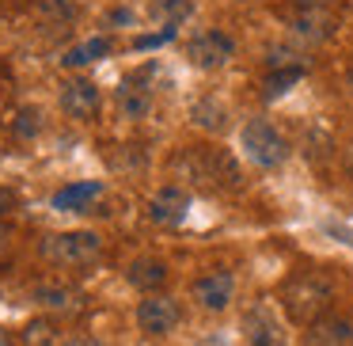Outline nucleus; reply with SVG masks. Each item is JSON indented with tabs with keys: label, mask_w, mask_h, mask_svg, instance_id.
I'll use <instances>...</instances> for the list:
<instances>
[{
	"label": "nucleus",
	"mask_w": 353,
	"mask_h": 346,
	"mask_svg": "<svg viewBox=\"0 0 353 346\" xmlns=\"http://www.w3.org/2000/svg\"><path fill=\"white\" fill-rule=\"evenodd\" d=\"M345 80H350V88H353V69H350V77H345Z\"/></svg>",
	"instance_id": "obj_32"
},
{
	"label": "nucleus",
	"mask_w": 353,
	"mask_h": 346,
	"mask_svg": "<svg viewBox=\"0 0 353 346\" xmlns=\"http://www.w3.org/2000/svg\"><path fill=\"white\" fill-rule=\"evenodd\" d=\"M300 77H304V69H274L266 77V84H262V95L266 99H281L292 84H300Z\"/></svg>",
	"instance_id": "obj_20"
},
{
	"label": "nucleus",
	"mask_w": 353,
	"mask_h": 346,
	"mask_svg": "<svg viewBox=\"0 0 353 346\" xmlns=\"http://www.w3.org/2000/svg\"><path fill=\"white\" fill-rule=\"evenodd\" d=\"M39 130H42V115H39L34 107H23V110L16 115V137L27 141V137H34Z\"/></svg>",
	"instance_id": "obj_24"
},
{
	"label": "nucleus",
	"mask_w": 353,
	"mask_h": 346,
	"mask_svg": "<svg viewBox=\"0 0 353 346\" xmlns=\"http://www.w3.org/2000/svg\"><path fill=\"white\" fill-rule=\"evenodd\" d=\"M61 110L69 118H77V122L95 118V110H99V88H95L88 77L65 80V84H61Z\"/></svg>",
	"instance_id": "obj_11"
},
{
	"label": "nucleus",
	"mask_w": 353,
	"mask_h": 346,
	"mask_svg": "<svg viewBox=\"0 0 353 346\" xmlns=\"http://www.w3.org/2000/svg\"><path fill=\"white\" fill-rule=\"evenodd\" d=\"M190 297L201 312H224L236 297V278H232V270H209L194 282Z\"/></svg>",
	"instance_id": "obj_8"
},
{
	"label": "nucleus",
	"mask_w": 353,
	"mask_h": 346,
	"mask_svg": "<svg viewBox=\"0 0 353 346\" xmlns=\"http://www.w3.org/2000/svg\"><path fill=\"white\" fill-rule=\"evenodd\" d=\"M110 23H133V16L125 8H114V12H110Z\"/></svg>",
	"instance_id": "obj_27"
},
{
	"label": "nucleus",
	"mask_w": 353,
	"mask_h": 346,
	"mask_svg": "<svg viewBox=\"0 0 353 346\" xmlns=\"http://www.w3.org/2000/svg\"><path fill=\"white\" fill-rule=\"evenodd\" d=\"M125 278H130L133 289H141L148 297V293H156L163 282H168V267H163L160 259H133L130 270H125Z\"/></svg>",
	"instance_id": "obj_15"
},
{
	"label": "nucleus",
	"mask_w": 353,
	"mask_h": 346,
	"mask_svg": "<svg viewBox=\"0 0 353 346\" xmlns=\"http://www.w3.org/2000/svg\"><path fill=\"white\" fill-rule=\"evenodd\" d=\"M107 54H110L107 39H88V42H80V46H72L69 54L61 57V65L65 69H84V65L99 61V57H107Z\"/></svg>",
	"instance_id": "obj_17"
},
{
	"label": "nucleus",
	"mask_w": 353,
	"mask_h": 346,
	"mask_svg": "<svg viewBox=\"0 0 353 346\" xmlns=\"http://www.w3.org/2000/svg\"><path fill=\"white\" fill-rule=\"evenodd\" d=\"M103 186L95 183V179H88V183H72V186H61V191L54 194V209H61V213H80V209L88 206L92 198H99Z\"/></svg>",
	"instance_id": "obj_16"
},
{
	"label": "nucleus",
	"mask_w": 353,
	"mask_h": 346,
	"mask_svg": "<svg viewBox=\"0 0 353 346\" xmlns=\"http://www.w3.org/2000/svg\"><path fill=\"white\" fill-rule=\"evenodd\" d=\"M190 115H194V122H198L201 130H209V133H221L224 126H228V110H224L216 99H198Z\"/></svg>",
	"instance_id": "obj_18"
},
{
	"label": "nucleus",
	"mask_w": 353,
	"mask_h": 346,
	"mask_svg": "<svg viewBox=\"0 0 353 346\" xmlns=\"http://www.w3.org/2000/svg\"><path fill=\"white\" fill-rule=\"evenodd\" d=\"M300 346H353V320L350 316L327 312L323 320H315L304 327Z\"/></svg>",
	"instance_id": "obj_10"
},
{
	"label": "nucleus",
	"mask_w": 353,
	"mask_h": 346,
	"mask_svg": "<svg viewBox=\"0 0 353 346\" xmlns=\"http://www.w3.org/2000/svg\"><path fill=\"white\" fill-rule=\"evenodd\" d=\"M289 31L304 42H323V39L334 35V16H330L327 8H292Z\"/></svg>",
	"instance_id": "obj_13"
},
{
	"label": "nucleus",
	"mask_w": 353,
	"mask_h": 346,
	"mask_svg": "<svg viewBox=\"0 0 353 346\" xmlns=\"http://www.w3.org/2000/svg\"><path fill=\"white\" fill-rule=\"evenodd\" d=\"M243 343L247 346H285V323L266 300L251 305L243 312Z\"/></svg>",
	"instance_id": "obj_7"
},
{
	"label": "nucleus",
	"mask_w": 353,
	"mask_h": 346,
	"mask_svg": "<svg viewBox=\"0 0 353 346\" xmlns=\"http://www.w3.org/2000/svg\"><path fill=\"white\" fill-rule=\"evenodd\" d=\"M61 343V331L54 320H31L23 327V346H57Z\"/></svg>",
	"instance_id": "obj_19"
},
{
	"label": "nucleus",
	"mask_w": 353,
	"mask_h": 346,
	"mask_svg": "<svg viewBox=\"0 0 353 346\" xmlns=\"http://www.w3.org/2000/svg\"><path fill=\"white\" fill-rule=\"evenodd\" d=\"M179 320H183V308L168 293H148L137 305V327L145 335H168V331L179 327Z\"/></svg>",
	"instance_id": "obj_5"
},
{
	"label": "nucleus",
	"mask_w": 353,
	"mask_h": 346,
	"mask_svg": "<svg viewBox=\"0 0 353 346\" xmlns=\"http://www.w3.org/2000/svg\"><path fill=\"white\" fill-rule=\"evenodd\" d=\"M179 35V27H163V31H156V35H141V39H133V50H156V46H163V42H171Z\"/></svg>",
	"instance_id": "obj_25"
},
{
	"label": "nucleus",
	"mask_w": 353,
	"mask_h": 346,
	"mask_svg": "<svg viewBox=\"0 0 353 346\" xmlns=\"http://www.w3.org/2000/svg\"><path fill=\"white\" fill-rule=\"evenodd\" d=\"M266 65H270V73L274 69H304V61H300V54L292 46H270L266 50Z\"/></svg>",
	"instance_id": "obj_23"
},
{
	"label": "nucleus",
	"mask_w": 353,
	"mask_h": 346,
	"mask_svg": "<svg viewBox=\"0 0 353 346\" xmlns=\"http://www.w3.org/2000/svg\"><path fill=\"white\" fill-rule=\"evenodd\" d=\"M8 244H12V229H8V224H0V251H4Z\"/></svg>",
	"instance_id": "obj_28"
},
{
	"label": "nucleus",
	"mask_w": 353,
	"mask_h": 346,
	"mask_svg": "<svg viewBox=\"0 0 353 346\" xmlns=\"http://www.w3.org/2000/svg\"><path fill=\"white\" fill-rule=\"evenodd\" d=\"M186 57H190L194 69H221V65H228L236 57V42H232V35L213 27V31L194 35L190 46H186Z\"/></svg>",
	"instance_id": "obj_6"
},
{
	"label": "nucleus",
	"mask_w": 353,
	"mask_h": 346,
	"mask_svg": "<svg viewBox=\"0 0 353 346\" xmlns=\"http://www.w3.org/2000/svg\"><path fill=\"white\" fill-rule=\"evenodd\" d=\"M39 255L50 267H92L103 255V240L95 232H50L42 236Z\"/></svg>",
	"instance_id": "obj_3"
},
{
	"label": "nucleus",
	"mask_w": 353,
	"mask_h": 346,
	"mask_svg": "<svg viewBox=\"0 0 353 346\" xmlns=\"http://www.w3.org/2000/svg\"><path fill=\"white\" fill-rule=\"evenodd\" d=\"M243 156L251 164H259V168H281L289 160V141L270 122L254 118V122L243 126Z\"/></svg>",
	"instance_id": "obj_4"
},
{
	"label": "nucleus",
	"mask_w": 353,
	"mask_h": 346,
	"mask_svg": "<svg viewBox=\"0 0 353 346\" xmlns=\"http://www.w3.org/2000/svg\"><path fill=\"white\" fill-rule=\"evenodd\" d=\"M31 300H34V305H42V308H50V312H65V316H72V312L84 308V293L72 289V285H57V282L34 285Z\"/></svg>",
	"instance_id": "obj_14"
},
{
	"label": "nucleus",
	"mask_w": 353,
	"mask_h": 346,
	"mask_svg": "<svg viewBox=\"0 0 353 346\" xmlns=\"http://www.w3.org/2000/svg\"><path fill=\"white\" fill-rule=\"evenodd\" d=\"M34 8H39L42 19L50 23H69L77 16V0H34Z\"/></svg>",
	"instance_id": "obj_21"
},
{
	"label": "nucleus",
	"mask_w": 353,
	"mask_h": 346,
	"mask_svg": "<svg viewBox=\"0 0 353 346\" xmlns=\"http://www.w3.org/2000/svg\"><path fill=\"white\" fill-rule=\"evenodd\" d=\"M16 206H19L16 191H12V186H0V217H4V213H12Z\"/></svg>",
	"instance_id": "obj_26"
},
{
	"label": "nucleus",
	"mask_w": 353,
	"mask_h": 346,
	"mask_svg": "<svg viewBox=\"0 0 353 346\" xmlns=\"http://www.w3.org/2000/svg\"><path fill=\"white\" fill-rule=\"evenodd\" d=\"M201 346H224V338H221V335H213V338H205Z\"/></svg>",
	"instance_id": "obj_30"
},
{
	"label": "nucleus",
	"mask_w": 353,
	"mask_h": 346,
	"mask_svg": "<svg viewBox=\"0 0 353 346\" xmlns=\"http://www.w3.org/2000/svg\"><path fill=\"white\" fill-rule=\"evenodd\" d=\"M334 305V282L323 270H300L281 285V308L289 312V320L296 323H315L330 312Z\"/></svg>",
	"instance_id": "obj_1"
},
{
	"label": "nucleus",
	"mask_w": 353,
	"mask_h": 346,
	"mask_svg": "<svg viewBox=\"0 0 353 346\" xmlns=\"http://www.w3.org/2000/svg\"><path fill=\"white\" fill-rule=\"evenodd\" d=\"M156 12L168 19V27H179L194 16V0H156Z\"/></svg>",
	"instance_id": "obj_22"
},
{
	"label": "nucleus",
	"mask_w": 353,
	"mask_h": 346,
	"mask_svg": "<svg viewBox=\"0 0 353 346\" xmlns=\"http://www.w3.org/2000/svg\"><path fill=\"white\" fill-rule=\"evenodd\" d=\"M345 164H350V171H353V141H350V148H345Z\"/></svg>",
	"instance_id": "obj_31"
},
{
	"label": "nucleus",
	"mask_w": 353,
	"mask_h": 346,
	"mask_svg": "<svg viewBox=\"0 0 353 346\" xmlns=\"http://www.w3.org/2000/svg\"><path fill=\"white\" fill-rule=\"evenodd\" d=\"M0 346H16V338H12V331L0 327Z\"/></svg>",
	"instance_id": "obj_29"
},
{
	"label": "nucleus",
	"mask_w": 353,
	"mask_h": 346,
	"mask_svg": "<svg viewBox=\"0 0 353 346\" xmlns=\"http://www.w3.org/2000/svg\"><path fill=\"white\" fill-rule=\"evenodd\" d=\"M175 171L205 191H236L239 186V164L224 148L213 145H190L175 156Z\"/></svg>",
	"instance_id": "obj_2"
},
{
	"label": "nucleus",
	"mask_w": 353,
	"mask_h": 346,
	"mask_svg": "<svg viewBox=\"0 0 353 346\" xmlns=\"http://www.w3.org/2000/svg\"><path fill=\"white\" fill-rule=\"evenodd\" d=\"M148 221L152 224H183L190 213V194L183 186H160V191L148 198Z\"/></svg>",
	"instance_id": "obj_12"
},
{
	"label": "nucleus",
	"mask_w": 353,
	"mask_h": 346,
	"mask_svg": "<svg viewBox=\"0 0 353 346\" xmlns=\"http://www.w3.org/2000/svg\"><path fill=\"white\" fill-rule=\"evenodd\" d=\"M152 73L156 69L130 73L118 84V110H122V118H133V122L148 118V110H152Z\"/></svg>",
	"instance_id": "obj_9"
}]
</instances>
